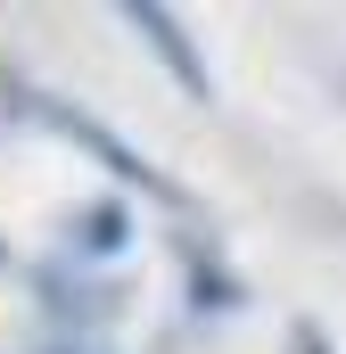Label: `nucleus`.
<instances>
[{
  "instance_id": "nucleus-1",
  "label": "nucleus",
  "mask_w": 346,
  "mask_h": 354,
  "mask_svg": "<svg viewBox=\"0 0 346 354\" xmlns=\"http://www.w3.org/2000/svg\"><path fill=\"white\" fill-rule=\"evenodd\" d=\"M50 124H66V132H75V140H91V149H99V157H107V165H116V174H124V181H140V189H149V198H173V181H165V174H149V165H140V157H132V149H116V140H107V132H99V124H83V115H66V107H50Z\"/></svg>"
},
{
  "instance_id": "nucleus-2",
  "label": "nucleus",
  "mask_w": 346,
  "mask_h": 354,
  "mask_svg": "<svg viewBox=\"0 0 346 354\" xmlns=\"http://www.w3.org/2000/svg\"><path fill=\"white\" fill-rule=\"evenodd\" d=\"M140 25L157 33V50H165V66H173V75H181V83H190V91H198V99H206V75H198V58L181 50V33H173V25H165V17H157V8H140Z\"/></svg>"
}]
</instances>
